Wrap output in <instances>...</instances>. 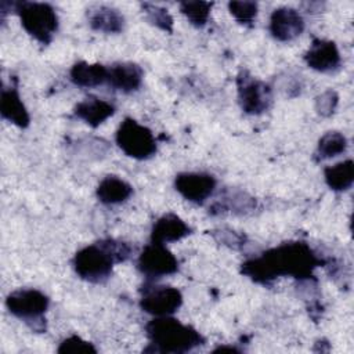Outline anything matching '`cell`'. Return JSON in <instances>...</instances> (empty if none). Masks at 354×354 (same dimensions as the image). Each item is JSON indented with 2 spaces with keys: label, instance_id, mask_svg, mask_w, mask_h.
<instances>
[{
  "label": "cell",
  "instance_id": "cell-1",
  "mask_svg": "<svg viewBox=\"0 0 354 354\" xmlns=\"http://www.w3.org/2000/svg\"><path fill=\"white\" fill-rule=\"evenodd\" d=\"M319 259L304 242H286L242 264V274L259 283H268L278 277L307 279L318 267Z\"/></svg>",
  "mask_w": 354,
  "mask_h": 354
},
{
  "label": "cell",
  "instance_id": "cell-2",
  "mask_svg": "<svg viewBox=\"0 0 354 354\" xmlns=\"http://www.w3.org/2000/svg\"><path fill=\"white\" fill-rule=\"evenodd\" d=\"M130 254L131 249L127 243L116 239H102L77 250L73 257V268L82 279L101 283L111 277L113 264L126 261Z\"/></svg>",
  "mask_w": 354,
  "mask_h": 354
},
{
  "label": "cell",
  "instance_id": "cell-3",
  "mask_svg": "<svg viewBox=\"0 0 354 354\" xmlns=\"http://www.w3.org/2000/svg\"><path fill=\"white\" fill-rule=\"evenodd\" d=\"M145 333L152 347L145 351L183 354L205 343L203 336L195 328L169 315L156 317L149 321L145 326Z\"/></svg>",
  "mask_w": 354,
  "mask_h": 354
},
{
  "label": "cell",
  "instance_id": "cell-4",
  "mask_svg": "<svg viewBox=\"0 0 354 354\" xmlns=\"http://www.w3.org/2000/svg\"><path fill=\"white\" fill-rule=\"evenodd\" d=\"M48 297L37 289H18L11 292L6 299L7 310L32 330H46V311L48 308Z\"/></svg>",
  "mask_w": 354,
  "mask_h": 354
},
{
  "label": "cell",
  "instance_id": "cell-5",
  "mask_svg": "<svg viewBox=\"0 0 354 354\" xmlns=\"http://www.w3.org/2000/svg\"><path fill=\"white\" fill-rule=\"evenodd\" d=\"M14 11L19 15L22 28L41 44H48L57 29L58 17L48 3L19 1L15 3Z\"/></svg>",
  "mask_w": 354,
  "mask_h": 354
},
{
  "label": "cell",
  "instance_id": "cell-6",
  "mask_svg": "<svg viewBox=\"0 0 354 354\" xmlns=\"http://www.w3.org/2000/svg\"><path fill=\"white\" fill-rule=\"evenodd\" d=\"M118 147L130 158L145 160L156 153V141L152 131L131 118H126L116 130Z\"/></svg>",
  "mask_w": 354,
  "mask_h": 354
},
{
  "label": "cell",
  "instance_id": "cell-7",
  "mask_svg": "<svg viewBox=\"0 0 354 354\" xmlns=\"http://www.w3.org/2000/svg\"><path fill=\"white\" fill-rule=\"evenodd\" d=\"M238 101L243 112L260 115L266 112L272 102V90L266 83L253 77L248 71H241L236 77Z\"/></svg>",
  "mask_w": 354,
  "mask_h": 354
},
{
  "label": "cell",
  "instance_id": "cell-8",
  "mask_svg": "<svg viewBox=\"0 0 354 354\" xmlns=\"http://www.w3.org/2000/svg\"><path fill=\"white\" fill-rule=\"evenodd\" d=\"M137 267L141 274L149 279H153L177 272L178 261L165 245L151 242L141 250L137 260Z\"/></svg>",
  "mask_w": 354,
  "mask_h": 354
},
{
  "label": "cell",
  "instance_id": "cell-9",
  "mask_svg": "<svg viewBox=\"0 0 354 354\" xmlns=\"http://www.w3.org/2000/svg\"><path fill=\"white\" fill-rule=\"evenodd\" d=\"M181 292L177 288L167 285H145L140 299L141 310L155 317L171 315L181 307Z\"/></svg>",
  "mask_w": 354,
  "mask_h": 354
},
{
  "label": "cell",
  "instance_id": "cell-10",
  "mask_svg": "<svg viewBox=\"0 0 354 354\" xmlns=\"http://www.w3.org/2000/svg\"><path fill=\"white\" fill-rule=\"evenodd\" d=\"M176 191L189 202L203 203L216 188V178L207 173L185 171L174 178Z\"/></svg>",
  "mask_w": 354,
  "mask_h": 354
},
{
  "label": "cell",
  "instance_id": "cell-11",
  "mask_svg": "<svg viewBox=\"0 0 354 354\" xmlns=\"http://www.w3.org/2000/svg\"><path fill=\"white\" fill-rule=\"evenodd\" d=\"M304 30L301 14L292 7H279L271 12L270 33L278 41H292Z\"/></svg>",
  "mask_w": 354,
  "mask_h": 354
},
{
  "label": "cell",
  "instance_id": "cell-12",
  "mask_svg": "<svg viewBox=\"0 0 354 354\" xmlns=\"http://www.w3.org/2000/svg\"><path fill=\"white\" fill-rule=\"evenodd\" d=\"M304 61L311 69L328 73L339 68L342 58L335 41L325 39H314L304 54Z\"/></svg>",
  "mask_w": 354,
  "mask_h": 354
},
{
  "label": "cell",
  "instance_id": "cell-13",
  "mask_svg": "<svg viewBox=\"0 0 354 354\" xmlns=\"http://www.w3.org/2000/svg\"><path fill=\"white\" fill-rule=\"evenodd\" d=\"M189 234L191 228L181 217L173 213H166L153 223L151 231V242L165 245L169 242H177Z\"/></svg>",
  "mask_w": 354,
  "mask_h": 354
},
{
  "label": "cell",
  "instance_id": "cell-14",
  "mask_svg": "<svg viewBox=\"0 0 354 354\" xmlns=\"http://www.w3.org/2000/svg\"><path fill=\"white\" fill-rule=\"evenodd\" d=\"M111 87L122 93L138 90L142 83V69L134 62H119L108 68V80Z\"/></svg>",
  "mask_w": 354,
  "mask_h": 354
},
{
  "label": "cell",
  "instance_id": "cell-15",
  "mask_svg": "<svg viewBox=\"0 0 354 354\" xmlns=\"http://www.w3.org/2000/svg\"><path fill=\"white\" fill-rule=\"evenodd\" d=\"M0 113L3 119L11 122L12 124L25 129L30 123V116L26 106L24 105L19 93L15 86L3 87L0 95Z\"/></svg>",
  "mask_w": 354,
  "mask_h": 354
},
{
  "label": "cell",
  "instance_id": "cell-16",
  "mask_svg": "<svg viewBox=\"0 0 354 354\" xmlns=\"http://www.w3.org/2000/svg\"><path fill=\"white\" fill-rule=\"evenodd\" d=\"M73 113L88 126L98 127L115 113V106L105 100L87 97L76 104Z\"/></svg>",
  "mask_w": 354,
  "mask_h": 354
},
{
  "label": "cell",
  "instance_id": "cell-17",
  "mask_svg": "<svg viewBox=\"0 0 354 354\" xmlns=\"http://www.w3.org/2000/svg\"><path fill=\"white\" fill-rule=\"evenodd\" d=\"M87 19L91 29L102 33H119L123 30L124 18L123 15L106 6H97L87 12Z\"/></svg>",
  "mask_w": 354,
  "mask_h": 354
},
{
  "label": "cell",
  "instance_id": "cell-18",
  "mask_svg": "<svg viewBox=\"0 0 354 354\" xmlns=\"http://www.w3.org/2000/svg\"><path fill=\"white\" fill-rule=\"evenodd\" d=\"M95 194L104 205H119L131 196L133 187L116 176H106L100 181Z\"/></svg>",
  "mask_w": 354,
  "mask_h": 354
},
{
  "label": "cell",
  "instance_id": "cell-19",
  "mask_svg": "<svg viewBox=\"0 0 354 354\" xmlns=\"http://www.w3.org/2000/svg\"><path fill=\"white\" fill-rule=\"evenodd\" d=\"M71 80L79 87H97L108 80V68L101 64H88L79 61L73 64L69 72Z\"/></svg>",
  "mask_w": 354,
  "mask_h": 354
},
{
  "label": "cell",
  "instance_id": "cell-20",
  "mask_svg": "<svg viewBox=\"0 0 354 354\" xmlns=\"http://www.w3.org/2000/svg\"><path fill=\"white\" fill-rule=\"evenodd\" d=\"M324 177L326 185L333 191H346L354 183V163L351 159L325 167Z\"/></svg>",
  "mask_w": 354,
  "mask_h": 354
},
{
  "label": "cell",
  "instance_id": "cell-21",
  "mask_svg": "<svg viewBox=\"0 0 354 354\" xmlns=\"http://www.w3.org/2000/svg\"><path fill=\"white\" fill-rule=\"evenodd\" d=\"M346 149L347 138L339 131H328L319 138L317 153L321 159H329L346 152Z\"/></svg>",
  "mask_w": 354,
  "mask_h": 354
},
{
  "label": "cell",
  "instance_id": "cell-22",
  "mask_svg": "<svg viewBox=\"0 0 354 354\" xmlns=\"http://www.w3.org/2000/svg\"><path fill=\"white\" fill-rule=\"evenodd\" d=\"M212 6L213 4L209 1H181L180 11L194 26L202 28L209 19Z\"/></svg>",
  "mask_w": 354,
  "mask_h": 354
},
{
  "label": "cell",
  "instance_id": "cell-23",
  "mask_svg": "<svg viewBox=\"0 0 354 354\" xmlns=\"http://www.w3.org/2000/svg\"><path fill=\"white\" fill-rule=\"evenodd\" d=\"M142 11L147 17V19L155 25L156 28L165 30V32H173V18L171 15L167 12V10L151 4V3H144L142 4Z\"/></svg>",
  "mask_w": 354,
  "mask_h": 354
},
{
  "label": "cell",
  "instance_id": "cell-24",
  "mask_svg": "<svg viewBox=\"0 0 354 354\" xmlns=\"http://www.w3.org/2000/svg\"><path fill=\"white\" fill-rule=\"evenodd\" d=\"M231 15L242 25H252L257 15V3L254 1H230Z\"/></svg>",
  "mask_w": 354,
  "mask_h": 354
},
{
  "label": "cell",
  "instance_id": "cell-25",
  "mask_svg": "<svg viewBox=\"0 0 354 354\" xmlns=\"http://www.w3.org/2000/svg\"><path fill=\"white\" fill-rule=\"evenodd\" d=\"M61 354H66V353H97V348L93 346V343L83 340L80 336L77 335H72L68 336L66 339H64L57 350Z\"/></svg>",
  "mask_w": 354,
  "mask_h": 354
},
{
  "label": "cell",
  "instance_id": "cell-26",
  "mask_svg": "<svg viewBox=\"0 0 354 354\" xmlns=\"http://www.w3.org/2000/svg\"><path fill=\"white\" fill-rule=\"evenodd\" d=\"M337 100H339V97H337L336 91H333V90H326L321 95H318L315 100V109H317L318 115H321L324 118L330 116L336 109Z\"/></svg>",
  "mask_w": 354,
  "mask_h": 354
},
{
  "label": "cell",
  "instance_id": "cell-27",
  "mask_svg": "<svg viewBox=\"0 0 354 354\" xmlns=\"http://www.w3.org/2000/svg\"><path fill=\"white\" fill-rule=\"evenodd\" d=\"M224 351H232V353H238L239 350L235 348V347H227V346H223V347H218L214 350V353H224Z\"/></svg>",
  "mask_w": 354,
  "mask_h": 354
}]
</instances>
